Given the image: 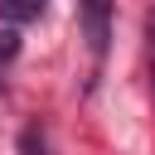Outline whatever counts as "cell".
<instances>
[{
	"label": "cell",
	"mask_w": 155,
	"mask_h": 155,
	"mask_svg": "<svg viewBox=\"0 0 155 155\" xmlns=\"http://www.w3.org/2000/svg\"><path fill=\"white\" fill-rule=\"evenodd\" d=\"M107 10H111V0H82V29H87V44H92L97 58L107 53V34H111Z\"/></svg>",
	"instance_id": "6da1fadb"
},
{
	"label": "cell",
	"mask_w": 155,
	"mask_h": 155,
	"mask_svg": "<svg viewBox=\"0 0 155 155\" xmlns=\"http://www.w3.org/2000/svg\"><path fill=\"white\" fill-rule=\"evenodd\" d=\"M39 15H44V0H0V19H10V24H24Z\"/></svg>",
	"instance_id": "7a4b0ae2"
},
{
	"label": "cell",
	"mask_w": 155,
	"mask_h": 155,
	"mask_svg": "<svg viewBox=\"0 0 155 155\" xmlns=\"http://www.w3.org/2000/svg\"><path fill=\"white\" fill-rule=\"evenodd\" d=\"M19 150H24V155H48V140H44V131H39V126H29V131L19 136Z\"/></svg>",
	"instance_id": "3957f363"
},
{
	"label": "cell",
	"mask_w": 155,
	"mask_h": 155,
	"mask_svg": "<svg viewBox=\"0 0 155 155\" xmlns=\"http://www.w3.org/2000/svg\"><path fill=\"white\" fill-rule=\"evenodd\" d=\"M15 53H19V34H15V29H5V34H0V68H5Z\"/></svg>",
	"instance_id": "277c9868"
},
{
	"label": "cell",
	"mask_w": 155,
	"mask_h": 155,
	"mask_svg": "<svg viewBox=\"0 0 155 155\" xmlns=\"http://www.w3.org/2000/svg\"><path fill=\"white\" fill-rule=\"evenodd\" d=\"M145 39H150V82H155V10L145 15Z\"/></svg>",
	"instance_id": "5b68a950"
}]
</instances>
